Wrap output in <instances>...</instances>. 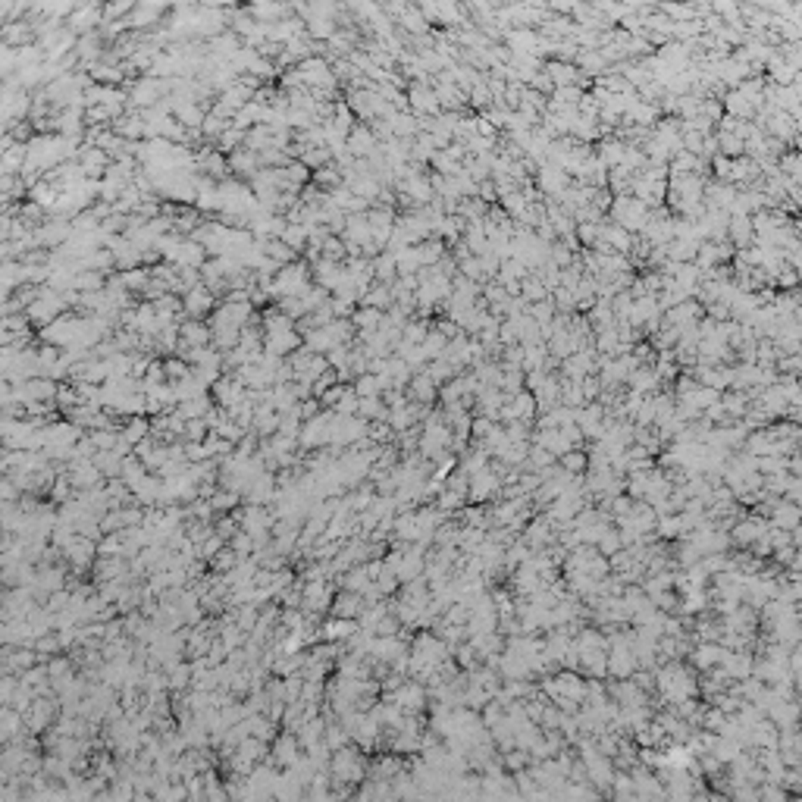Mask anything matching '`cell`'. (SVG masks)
Segmentation results:
<instances>
[{
  "label": "cell",
  "instance_id": "1",
  "mask_svg": "<svg viewBox=\"0 0 802 802\" xmlns=\"http://www.w3.org/2000/svg\"><path fill=\"white\" fill-rule=\"evenodd\" d=\"M310 276H314V270L307 267L304 261H295L289 263V267H282L279 273L273 276V282H270V295L279 301L286 298H304V295L310 292Z\"/></svg>",
  "mask_w": 802,
  "mask_h": 802
},
{
  "label": "cell",
  "instance_id": "2",
  "mask_svg": "<svg viewBox=\"0 0 802 802\" xmlns=\"http://www.w3.org/2000/svg\"><path fill=\"white\" fill-rule=\"evenodd\" d=\"M107 251L113 254V263L126 273V270H138V263L145 261V254H141V248L132 242L129 235H113L107 242Z\"/></svg>",
  "mask_w": 802,
  "mask_h": 802
},
{
  "label": "cell",
  "instance_id": "3",
  "mask_svg": "<svg viewBox=\"0 0 802 802\" xmlns=\"http://www.w3.org/2000/svg\"><path fill=\"white\" fill-rule=\"evenodd\" d=\"M213 345V335H210V326L200 320H189L179 326V348L182 351H195V348H207Z\"/></svg>",
  "mask_w": 802,
  "mask_h": 802
},
{
  "label": "cell",
  "instance_id": "4",
  "mask_svg": "<svg viewBox=\"0 0 802 802\" xmlns=\"http://www.w3.org/2000/svg\"><path fill=\"white\" fill-rule=\"evenodd\" d=\"M182 310L191 316V320H198V316H204V314H210V310H217V295H213L207 286L191 289L189 295H182Z\"/></svg>",
  "mask_w": 802,
  "mask_h": 802
},
{
  "label": "cell",
  "instance_id": "5",
  "mask_svg": "<svg viewBox=\"0 0 802 802\" xmlns=\"http://www.w3.org/2000/svg\"><path fill=\"white\" fill-rule=\"evenodd\" d=\"M79 166L85 170L88 179H98L101 173L107 176V170H110V154H103L101 147L82 145V151H79Z\"/></svg>",
  "mask_w": 802,
  "mask_h": 802
},
{
  "label": "cell",
  "instance_id": "6",
  "mask_svg": "<svg viewBox=\"0 0 802 802\" xmlns=\"http://www.w3.org/2000/svg\"><path fill=\"white\" fill-rule=\"evenodd\" d=\"M310 226H304V223H289L286 226V232H282V242L289 245L292 251H301V248H307L310 245Z\"/></svg>",
  "mask_w": 802,
  "mask_h": 802
},
{
  "label": "cell",
  "instance_id": "7",
  "mask_svg": "<svg viewBox=\"0 0 802 802\" xmlns=\"http://www.w3.org/2000/svg\"><path fill=\"white\" fill-rule=\"evenodd\" d=\"M88 73H92V79H94V82H101V85H113V88H119L116 82H119L122 69H119V66H113V63H98V66H92Z\"/></svg>",
  "mask_w": 802,
  "mask_h": 802
},
{
  "label": "cell",
  "instance_id": "8",
  "mask_svg": "<svg viewBox=\"0 0 802 802\" xmlns=\"http://www.w3.org/2000/svg\"><path fill=\"white\" fill-rule=\"evenodd\" d=\"M407 98H411L414 110H420V113H423V110H426V113H432V110H436V94H432L430 88H423V85L411 88V94H407Z\"/></svg>",
  "mask_w": 802,
  "mask_h": 802
},
{
  "label": "cell",
  "instance_id": "9",
  "mask_svg": "<svg viewBox=\"0 0 802 802\" xmlns=\"http://www.w3.org/2000/svg\"><path fill=\"white\" fill-rule=\"evenodd\" d=\"M358 414L364 420H377V417H389V407H386L383 398H360Z\"/></svg>",
  "mask_w": 802,
  "mask_h": 802
},
{
  "label": "cell",
  "instance_id": "10",
  "mask_svg": "<svg viewBox=\"0 0 802 802\" xmlns=\"http://www.w3.org/2000/svg\"><path fill=\"white\" fill-rule=\"evenodd\" d=\"M145 436H147V423H145L141 417H132V420H129V426L122 430L119 439H122V442H129V445H135V442H141Z\"/></svg>",
  "mask_w": 802,
  "mask_h": 802
},
{
  "label": "cell",
  "instance_id": "11",
  "mask_svg": "<svg viewBox=\"0 0 802 802\" xmlns=\"http://www.w3.org/2000/svg\"><path fill=\"white\" fill-rule=\"evenodd\" d=\"M160 13H163V6H160V3H154V6H138L129 25H147V22H154Z\"/></svg>",
  "mask_w": 802,
  "mask_h": 802
},
{
  "label": "cell",
  "instance_id": "12",
  "mask_svg": "<svg viewBox=\"0 0 802 802\" xmlns=\"http://www.w3.org/2000/svg\"><path fill=\"white\" fill-rule=\"evenodd\" d=\"M414 395H417V398H430V395H432L430 373H420V377H414Z\"/></svg>",
  "mask_w": 802,
  "mask_h": 802
}]
</instances>
